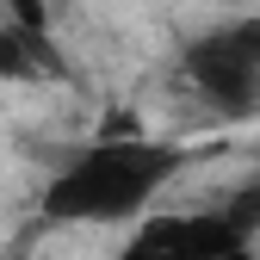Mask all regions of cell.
Listing matches in <instances>:
<instances>
[{
    "instance_id": "obj_1",
    "label": "cell",
    "mask_w": 260,
    "mask_h": 260,
    "mask_svg": "<svg viewBox=\"0 0 260 260\" xmlns=\"http://www.w3.org/2000/svg\"><path fill=\"white\" fill-rule=\"evenodd\" d=\"M180 168H186L180 143L143 137V130L100 137L44 180L38 211L44 223H130L180 180Z\"/></svg>"
},
{
    "instance_id": "obj_2",
    "label": "cell",
    "mask_w": 260,
    "mask_h": 260,
    "mask_svg": "<svg viewBox=\"0 0 260 260\" xmlns=\"http://www.w3.org/2000/svg\"><path fill=\"white\" fill-rule=\"evenodd\" d=\"M180 75L205 112L230 124L254 118L260 112V19H230V25L199 31L180 56Z\"/></svg>"
},
{
    "instance_id": "obj_3",
    "label": "cell",
    "mask_w": 260,
    "mask_h": 260,
    "mask_svg": "<svg viewBox=\"0 0 260 260\" xmlns=\"http://www.w3.org/2000/svg\"><path fill=\"white\" fill-rule=\"evenodd\" d=\"M260 186L192 217H149L118 260H260Z\"/></svg>"
},
{
    "instance_id": "obj_4",
    "label": "cell",
    "mask_w": 260,
    "mask_h": 260,
    "mask_svg": "<svg viewBox=\"0 0 260 260\" xmlns=\"http://www.w3.org/2000/svg\"><path fill=\"white\" fill-rule=\"evenodd\" d=\"M56 69H62V56L50 44V31H25L13 19H0V81H38Z\"/></svg>"
}]
</instances>
